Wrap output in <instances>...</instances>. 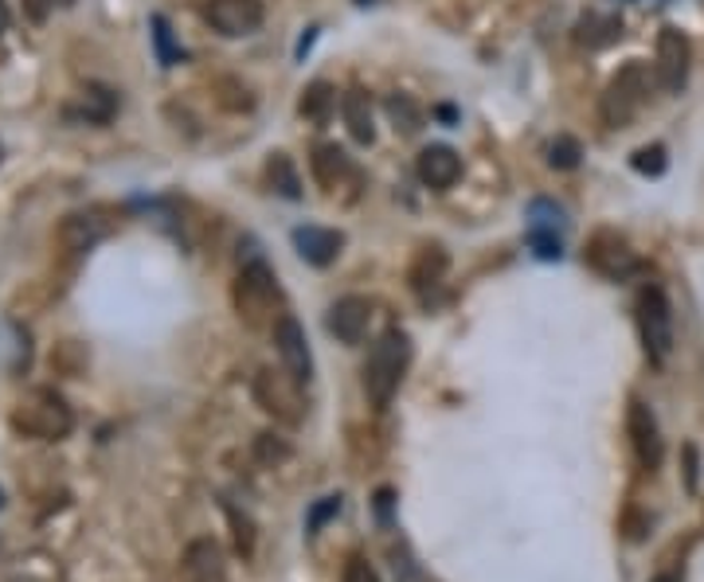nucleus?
Returning <instances> with one entry per match:
<instances>
[{
  "label": "nucleus",
  "mask_w": 704,
  "mask_h": 582,
  "mask_svg": "<svg viewBox=\"0 0 704 582\" xmlns=\"http://www.w3.org/2000/svg\"><path fill=\"white\" fill-rule=\"evenodd\" d=\"M408 364H411V336L400 333V328H388L372 344L369 359H364V392H369L377 411H384L395 399L403 375H408Z\"/></svg>",
  "instance_id": "1"
},
{
  "label": "nucleus",
  "mask_w": 704,
  "mask_h": 582,
  "mask_svg": "<svg viewBox=\"0 0 704 582\" xmlns=\"http://www.w3.org/2000/svg\"><path fill=\"white\" fill-rule=\"evenodd\" d=\"M12 426H17L25 438H40V442H59L71 434L75 415L67 407V399L51 387H36L12 411Z\"/></svg>",
  "instance_id": "2"
},
{
  "label": "nucleus",
  "mask_w": 704,
  "mask_h": 582,
  "mask_svg": "<svg viewBox=\"0 0 704 582\" xmlns=\"http://www.w3.org/2000/svg\"><path fill=\"white\" fill-rule=\"evenodd\" d=\"M646 95H649V71L646 63L634 59V63H626L623 71L607 82L603 102H599V118L607 121V129H626L638 118L642 106H646Z\"/></svg>",
  "instance_id": "3"
},
{
  "label": "nucleus",
  "mask_w": 704,
  "mask_h": 582,
  "mask_svg": "<svg viewBox=\"0 0 704 582\" xmlns=\"http://www.w3.org/2000/svg\"><path fill=\"white\" fill-rule=\"evenodd\" d=\"M282 305V289H278V278H274V270L266 263H247L239 274V282H235V309H239V317L247 320L251 328L258 325H274V309Z\"/></svg>",
  "instance_id": "4"
},
{
  "label": "nucleus",
  "mask_w": 704,
  "mask_h": 582,
  "mask_svg": "<svg viewBox=\"0 0 704 582\" xmlns=\"http://www.w3.org/2000/svg\"><path fill=\"white\" fill-rule=\"evenodd\" d=\"M638 336H642V348H646L649 364L662 367L673 352V309H669V297L662 294L657 286H646L638 294Z\"/></svg>",
  "instance_id": "5"
},
{
  "label": "nucleus",
  "mask_w": 704,
  "mask_h": 582,
  "mask_svg": "<svg viewBox=\"0 0 704 582\" xmlns=\"http://www.w3.org/2000/svg\"><path fill=\"white\" fill-rule=\"evenodd\" d=\"M255 403L274 418V423L297 426L305 418L302 383H297L294 375L286 372V367H282V372H274V367H263V372L255 375Z\"/></svg>",
  "instance_id": "6"
},
{
  "label": "nucleus",
  "mask_w": 704,
  "mask_h": 582,
  "mask_svg": "<svg viewBox=\"0 0 704 582\" xmlns=\"http://www.w3.org/2000/svg\"><path fill=\"white\" fill-rule=\"evenodd\" d=\"M584 258L595 274H603V278L610 282H623L638 270V255H634V247L618 231H595L591 239H587Z\"/></svg>",
  "instance_id": "7"
},
{
  "label": "nucleus",
  "mask_w": 704,
  "mask_h": 582,
  "mask_svg": "<svg viewBox=\"0 0 704 582\" xmlns=\"http://www.w3.org/2000/svg\"><path fill=\"white\" fill-rule=\"evenodd\" d=\"M204 20L212 24V32L227 36V40H239L263 28L266 9L263 0H208L204 4Z\"/></svg>",
  "instance_id": "8"
},
{
  "label": "nucleus",
  "mask_w": 704,
  "mask_h": 582,
  "mask_svg": "<svg viewBox=\"0 0 704 582\" xmlns=\"http://www.w3.org/2000/svg\"><path fill=\"white\" fill-rule=\"evenodd\" d=\"M688 63H693V48H688L685 32H681V28H662V36H657V63H654L657 87H662L665 95H677L688 82Z\"/></svg>",
  "instance_id": "9"
},
{
  "label": "nucleus",
  "mask_w": 704,
  "mask_h": 582,
  "mask_svg": "<svg viewBox=\"0 0 704 582\" xmlns=\"http://www.w3.org/2000/svg\"><path fill=\"white\" fill-rule=\"evenodd\" d=\"M274 348H278V359L297 383L313 379V356H310V341H305V328L294 313H282L274 320Z\"/></svg>",
  "instance_id": "10"
},
{
  "label": "nucleus",
  "mask_w": 704,
  "mask_h": 582,
  "mask_svg": "<svg viewBox=\"0 0 704 582\" xmlns=\"http://www.w3.org/2000/svg\"><path fill=\"white\" fill-rule=\"evenodd\" d=\"M626 431H630V446H634V457L642 462V470L654 473L665 457V446H662V431H657L654 411H649L642 399H630V411H626Z\"/></svg>",
  "instance_id": "11"
},
{
  "label": "nucleus",
  "mask_w": 704,
  "mask_h": 582,
  "mask_svg": "<svg viewBox=\"0 0 704 582\" xmlns=\"http://www.w3.org/2000/svg\"><path fill=\"white\" fill-rule=\"evenodd\" d=\"M369 320H372L369 297L349 294V297H341L333 309H329L325 325H329V333H333L341 344H361L364 336H369Z\"/></svg>",
  "instance_id": "12"
},
{
  "label": "nucleus",
  "mask_w": 704,
  "mask_h": 582,
  "mask_svg": "<svg viewBox=\"0 0 704 582\" xmlns=\"http://www.w3.org/2000/svg\"><path fill=\"white\" fill-rule=\"evenodd\" d=\"M415 172H419V180H423L427 188L447 191V188H454L458 176H462V157H458L450 145H427V149L419 152V160H415Z\"/></svg>",
  "instance_id": "13"
},
{
  "label": "nucleus",
  "mask_w": 704,
  "mask_h": 582,
  "mask_svg": "<svg viewBox=\"0 0 704 582\" xmlns=\"http://www.w3.org/2000/svg\"><path fill=\"white\" fill-rule=\"evenodd\" d=\"M180 579L185 582H227L224 551L216 540H196L188 543L185 563H180Z\"/></svg>",
  "instance_id": "14"
},
{
  "label": "nucleus",
  "mask_w": 704,
  "mask_h": 582,
  "mask_svg": "<svg viewBox=\"0 0 704 582\" xmlns=\"http://www.w3.org/2000/svg\"><path fill=\"white\" fill-rule=\"evenodd\" d=\"M341 247H344V235H341V231H333V227L310 224V227H297V231H294V250H297V255H302L310 266H329V263H336Z\"/></svg>",
  "instance_id": "15"
},
{
  "label": "nucleus",
  "mask_w": 704,
  "mask_h": 582,
  "mask_svg": "<svg viewBox=\"0 0 704 582\" xmlns=\"http://www.w3.org/2000/svg\"><path fill=\"white\" fill-rule=\"evenodd\" d=\"M310 168H313V180H317V184H321V188H325V191H336V188H341V180H344V176H352L349 152H344L341 145H333V141H321V145H313Z\"/></svg>",
  "instance_id": "16"
},
{
  "label": "nucleus",
  "mask_w": 704,
  "mask_h": 582,
  "mask_svg": "<svg viewBox=\"0 0 704 582\" xmlns=\"http://www.w3.org/2000/svg\"><path fill=\"white\" fill-rule=\"evenodd\" d=\"M447 266H450L447 250H442V247H423L415 255V263H411V270H408L411 289H415L423 302H431V289H439V282L447 278Z\"/></svg>",
  "instance_id": "17"
},
{
  "label": "nucleus",
  "mask_w": 704,
  "mask_h": 582,
  "mask_svg": "<svg viewBox=\"0 0 704 582\" xmlns=\"http://www.w3.org/2000/svg\"><path fill=\"white\" fill-rule=\"evenodd\" d=\"M341 114H344V126H349L352 141H361V145L377 141V126H372V106H369V95H364V90H349V95L341 98Z\"/></svg>",
  "instance_id": "18"
},
{
  "label": "nucleus",
  "mask_w": 704,
  "mask_h": 582,
  "mask_svg": "<svg viewBox=\"0 0 704 582\" xmlns=\"http://www.w3.org/2000/svg\"><path fill=\"white\" fill-rule=\"evenodd\" d=\"M618 36H623V20H618V17H599V12H587V17L579 20V28H576V40L584 43V48H591V51L610 48Z\"/></svg>",
  "instance_id": "19"
},
{
  "label": "nucleus",
  "mask_w": 704,
  "mask_h": 582,
  "mask_svg": "<svg viewBox=\"0 0 704 582\" xmlns=\"http://www.w3.org/2000/svg\"><path fill=\"white\" fill-rule=\"evenodd\" d=\"M297 110H302V118L313 121V126H325L329 114L336 110V90L329 87L325 79L310 82V87L302 90V102H297Z\"/></svg>",
  "instance_id": "20"
},
{
  "label": "nucleus",
  "mask_w": 704,
  "mask_h": 582,
  "mask_svg": "<svg viewBox=\"0 0 704 582\" xmlns=\"http://www.w3.org/2000/svg\"><path fill=\"white\" fill-rule=\"evenodd\" d=\"M102 235L106 227L95 216H67L63 227H59V239H63L67 250H90Z\"/></svg>",
  "instance_id": "21"
},
{
  "label": "nucleus",
  "mask_w": 704,
  "mask_h": 582,
  "mask_svg": "<svg viewBox=\"0 0 704 582\" xmlns=\"http://www.w3.org/2000/svg\"><path fill=\"white\" fill-rule=\"evenodd\" d=\"M266 180H271V188L278 191V196H286V200H302V180H297V168L286 152H271V160H266Z\"/></svg>",
  "instance_id": "22"
},
{
  "label": "nucleus",
  "mask_w": 704,
  "mask_h": 582,
  "mask_svg": "<svg viewBox=\"0 0 704 582\" xmlns=\"http://www.w3.org/2000/svg\"><path fill=\"white\" fill-rule=\"evenodd\" d=\"M388 118L395 121V134H419V126H423V114H419V106L408 95L388 98Z\"/></svg>",
  "instance_id": "23"
},
{
  "label": "nucleus",
  "mask_w": 704,
  "mask_h": 582,
  "mask_svg": "<svg viewBox=\"0 0 704 582\" xmlns=\"http://www.w3.org/2000/svg\"><path fill=\"white\" fill-rule=\"evenodd\" d=\"M579 160H584V145H579L576 137L560 134L553 145H548V165L560 168V172H571V168H579Z\"/></svg>",
  "instance_id": "24"
},
{
  "label": "nucleus",
  "mask_w": 704,
  "mask_h": 582,
  "mask_svg": "<svg viewBox=\"0 0 704 582\" xmlns=\"http://www.w3.org/2000/svg\"><path fill=\"white\" fill-rule=\"evenodd\" d=\"M564 227V208L553 200H532L528 204V231H560Z\"/></svg>",
  "instance_id": "25"
},
{
  "label": "nucleus",
  "mask_w": 704,
  "mask_h": 582,
  "mask_svg": "<svg viewBox=\"0 0 704 582\" xmlns=\"http://www.w3.org/2000/svg\"><path fill=\"white\" fill-rule=\"evenodd\" d=\"M528 247H532V255L537 258H545V263H553V258L564 255L560 231H528Z\"/></svg>",
  "instance_id": "26"
},
{
  "label": "nucleus",
  "mask_w": 704,
  "mask_h": 582,
  "mask_svg": "<svg viewBox=\"0 0 704 582\" xmlns=\"http://www.w3.org/2000/svg\"><path fill=\"white\" fill-rule=\"evenodd\" d=\"M149 24H153V43H157V59L165 67H173L176 59H180V51L173 48V32H168V20L165 17H153Z\"/></svg>",
  "instance_id": "27"
},
{
  "label": "nucleus",
  "mask_w": 704,
  "mask_h": 582,
  "mask_svg": "<svg viewBox=\"0 0 704 582\" xmlns=\"http://www.w3.org/2000/svg\"><path fill=\"white\" fill-rule=\"evenodd\" d=\"M255 457L263 465H278V462H286V457H290V446L278 438V434H258V438H255Z\"/></svg>",
  "instance_id": "28"
},
{
  "label": "nucleus",
  "mask_w": 704,
  "mask_h": 582,
  "mask_svg": "<svg viewBox=\"0 0 704 582\" xmlns=\"http://www.w3.org/2000/svg\"><path fill=\"white\" fill-rule=\"evenodd\" d=\"M630 165L646 176H662L665 172V145H642V149L634 152Z\"/></svg>",
  "instance_id": "29"
},
{
  "label": "nucleus",
  "mask_w": 704,
  "mask_h": 582,
  "mask_svg": "<svg viewBox=\"0 0 704 582\" xmlns=\"http://www.w3.org/2000/svg\"><path fill=\"white\" fill-rule=\"evenodd\" d=\"M227 516H232V524H235V548H239L243 555H251V551H255V524H251L247 516H239L232 504H227Z\"/></svg>",
  "instance_id": "30"
},
{
  "label": "nucleus",
  "mask_w": 704,
  "mask_h": 582,
  "mask_svg": "<svg viewBox=\"0 0 704 582\" xmlns=\"http://www.w3.org/2000/svg\"><path fill=\"white\" fill-rule=\"evenodd\" d=\"M336 512H341V496H325V501L310 512V532H317V527L325 524L329 516H336Z\"/></svg>",
  "instance_id": "31"
},
{
  "label": "nucleus",
  "mask_w": 704,
  "mask_h": 582,
  "mask_svg": "<svg viewBox=\"0 0 704 582\" xmlns=\"http://www.w3.org/2000/svg\"><path fill=\"white\" fill-rule=\"evenodd\" d=\"M344 582H377V574H372V566L364 563V559H352V563L344 566Z\"/></svg>",
  "instance_id": "32"
},
{
  "label": "nucleus",
  "mask_w": 704,
  "mask_h": 582,
  "mask_svg": "<svg viewBox=\"0 0 704 582\" xmlns=\"http://www.w3.org/2000/svg\"><path fill=\"white\" fill-rule=\"evenodd\" d=\"M51 4H56V0H25V12H28V20H36V24H40V20H48Z\"/></svg>",
  "instance_id": "33"
},
{
  "label": "nucleus",
  "mask_w": 704,
  "mask_h": 582,
  "mask_svg": "<svg viewBox=\"0 0 704 582\" xmlns=\"http://www.w3.org/2000/svg\"><path fill=\"white\" fill-rule=\"evenodd\" d=\"M685 457H688V470H685V485L696 489V450L685 446Z\"/></svg>",
  "instance_id": "34"
},
{
  "label": "nucleus",
  "mask_w": 704,
  "mask_h": 582,
  "mask_svg": "<svg viewBox=\"0 0 704 582\" xmlns=\"http://www.w3.org/2000/svg\"><path fill=\"white\" fill-rule=\"evenodd\" d=\"M9 24H12V12H9V0H0V36L9 32Z\"/></svg>",
  "instance_id": "35"
},
{
  "label": "nucleus",
  "mask_w": 704,
  "mask_h": 582,
  "mask_svg": "<svg viewBox=\"0 0 704 582\" xmlns=\"http://www.w3.org/2000/svg\"><path fill=\"white\" fill-rule=\"evenodd\" d=\"M654 582H681V579H677V574H657Z\"/></svg>",
  "instance_id": "36"
},
{
  "label": "nucleus",
  "mask_w": 704,
  "mask_h": 582,
  "mask_svg": "<svg viewBox=\"0 0 704 582\" xmlns=\"http://www.w3.org/2000/svg\"><path fill=\"white\" fill-rule=\"evenodd\" d=\"M356 4H377V0H356Z\"/></svg>",
  "instance_id": "37"
},
{
  "label": "nucleus",
  "mask_w": 704,
  "mask_h": 582,
  "mask_svg": "<svg viewBox=\"0 0 704 582\" xmlns=\"http://www.w3.org/2000/svg\"><path fill=\"white\" fill-rule=\"evenodd\" d=\"M0 509H4V493H0Z\"/></svg>",
  "instance_id": "38"
},
{
  "label": "nucleus",
  "mask_w": 704,
  "mask_h": 582,
  "mask_svg": "<svg viewBox=\"0 0 704 582\" xmlns=\"http://www.w3.org/2000/svg\"><path fill=\"white\" fill-rule=\"evenodd\" d=\"M0 157H4V149H0Z\"/></svg>",
  "instance_id": "39"
}]
</instances>
